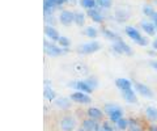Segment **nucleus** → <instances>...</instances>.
I'll return each instance as SVG.
<instances>
[{
    "label": "nucleus",
    "mask_w": 157,
    "mask_h": 131,
    "mask_svg": "<svg viewBox=\"0 0 157 131\" xmlns=\"http://www.w3.org/2000/svg\"><path fill=\"white\" fill-rule=\"evenodd\" d=\"M123 93V97L127 102H131V104H136L137 102V98H136V94L135 92L132 89H127V91H123L122 92Z\"/></svg>",
    "instance_id": "f8f14e48"
},
{
    "label": "nucleus",
    "mask_w": 157,
    "mask_h": 131,
    "mask_svg": "<svg viewBox=\"0 0 157 131\" xmlns=\"http://www.w3.org/2000/svg\"><path fill=\"white\" fill-rule=\"evenodd\" d=\"M52 2H54V3H55V4H56V6H62V4H63V3H64V2H67V0H52Z\"/></svg>",
    "instance_id": "2f4dec72"
},
{
    "label": "nucleus",
    "mask_w": 157,
    "mask_h": 131,
    "mask_svg": "<svg viewBox=\"0 0 157 131\" xmlns=\"http://www.w3.org/2000/svg\"><path fill=\"white\" fill-rule=\"evenodd\" d=\"M82 129L85 131H97L100 129V125H97L96 121H93V119H85L82 122Z\"/></svg>",
    "instance_id": "9b49d317"
},
{
    "label": "nucleus",
    "mask_w": 157,
    "mask_h": 131,
    "mask_svg": "<svg viewBox=\"0 0 157 131\" xmlns=\"http://www.w3.org/2000/svg\"><path fill=\"white\" fill-rule=\"evenodd\" d=\"M102 33H104V36L106 37V38H109V40H111V41H119L121 38L118 37L117 34L114 32H111V30H109V29H104V30H102Z\"/></svg>",
    "instance_id": "aec40b11"
},
{
    "label": "nucleus",
    "mask_w": 157,
    "mask_h": 131,
    "mask_svg": "<svg viewBox=\"0 0 157 131\" xmlns=\"http://www.w3.org/2000/svg\"><path fill=\"white\" fill-rule=\"evenodd\" d=\"M56 104H58V106H60V108H68V106H70V102H68L67 98H59L56 101Z\"/></svg>",
    "instance_id": "cd10ccee"
},
{
    "label": "nucleus",
    "mask_w": 157,
    "mask_h": 131,
    "mask_svg": "<svg viewBox=\"0 0 157 131\" xmlns=\"http://www.w3.org/2000/svg\"><path fill=\"white\" fill-rule=\"evenodd\" d=\"M127 125H128V121L124 119V118H121V119L117 122L118 129H121V130H126V129H127Z\"/></svg>",
    "instance_id": "393cba45"
},
{
    "label": "nucleus",
    "mask_w": 157,
    "mask_h": 131,
    "mask_svg": "<svg viewBox=\"0 0 157 131\" xmlns=\"http://www.w3.org/2000/svg\"><path fill=\"white\" fill-rule=\"evenodd\" d=\"M100 43L98 42H89V43H84L81 45L80 48L77 51H80L81 54H92V52H96L100 50Z\"/></svg>",
    "instance_id": "7ed1b4c3"
},
{
    "label": "nucleus",
    "mask_w": 157,
    "mask_h": 131,
    "mask_svg": "<svg viewBox=\"0 0 157 131\" xmlns=\"http://www.w3.org/2000/svg\"><path fill=\"white\" fill-rule=\"evenodd\" d=\"M75 125H76V122L72 117H64L62 119V123H60L63 131H72L75 129Z\"/></svg>",
    "instance_id": "1a4fd4ad"
},
{
    "label": "nucleus",
    "mask_w": 157,
    "mask_h": 131,
    "mask_svg": "<svg viewBox=\"0 0 157 131\" xmlns=\"http://www.w3.org/2000/svg\"><path fill=\"white\" fill-rule=\"evenodd\" d=\"M88 16H89L92 20L96 21V22H102L104 21V17H102L101 14L96 11V9H89V11H88Z\"/></svg>",
    "instance_id": "dca6fc26"
},
{
    "label": "nucleus",
    "mask_w": 157,
    "mask_h": 131,
    "mask_svg": "<svg viewBox=\"0 0 157 131\" xmlns=\"http://www.w3.org/2000/svg\"><path fill=\"white\" fill-rule=\"evenodd\" d=\"M58 42H59V45L63 46V47H68V46H70V40L66 38V37H60Z\"/></svg>",
    "instance_id": "c85d7f7f"
},
{
    "label": "nucleus",
    "mask_w": 157,
    "mask_h": 131,
    "mask_svg": "<svg viewBox=\"0 0 157 131\" xmlns=\"http://www.w3.org/2000/svg\"><path fill=\"white\" fill-rule=\"evenodd\" d=\"M135 89H136L137 93H140L144 97H148V98H152V97H153V92H152V89H149L148 87L144 85V84L135 83Z\"/></svg>",
    "instance_id": "6e6552de"
},
{
    "label": "nucleus",
    "mask_w": 157,
    "mask_h": 131,
    "mask_svg": "<svg viewBox=\"0 0 157 131\" xmlns=\"http://www.w3.org/2000/svg\"><path fill=\"white\" fill-rule=\"evenodd\" d=\"M85 33H86V36H88V37H90V38H96V37H97V30H96L94 28H92V26L86 28Z\"/></svg>",
    "instance_id": "a878e982"
},
{
    "label": "nucleus",
    "mask_w": 157,
    "mask_h": 131,
    "mask_svg": "<svg viewBox=\"0 0 157 131\" xmlns=\"http://www.w3.org/2000/svg\"><path fill=\"white\" fill-rule=\"evenodd\" d=\"M97 4L101 8H110L111 6V0H97Z\"/></svg>",
    "instance_id": "bb28decb"
},
{
    "label": "nucleus",
    "mask_w": 157,
    "mask_h": 131,
    "mask_svg": "<svg viewBox=\"0 0 157 131\" xmlns=\"http://www.w3.org/2000/svg\"><path fill=\"white\" fill-rule=\"evenodd\" d=\"M45 51L51 56H58V55H62L66 50H63V48L58 47V46H54V45H51V43L45 41Z\"/></svg>",
    "instance_id": "423d86ee"
},
{
    "label": "nucleus",
    "mask_w": 157,
    "mask_h": 131,
    "mask_svg": "<svg viewBox=\"0 0 157 131\" xmlns=\"http://www.w3.org/2000/svg\"><path fill=\"white\" fill-rule=\"evenodd\" d=\"M114 50L117 51V52H119V54H122V52H124V54H127V55H131L132 54V51H131V47L127 45V43L124 42V41H122V40H119V41H117L115 43H114Z\"/></svg>",
    "instance_id": "20e7f679"
},
{
    "label": "nucleus",
    "mask_w": 157,
    "mask_h": 131,
    "mask_svg": "<svg viewBox=\"0 0 157 131\" xmlns=\"http://www.w3.org/2000/svg\"><path fill=\"white\" fill-rule=\"evenodd\" d=\"M141 28H143V30L147 32V34H149V36H153L155 33H156V26H155V24H152V22H141Z\"/></svg>",
    "instance_id": "2eb2a0df"
},
{
    "label": "nucleus",
    "mask_w": 157,
    "mask_h": 131,
    "mask_svg": "<svg viewBox=\"0 0 157 131\" xmlns=\"http://www.w3.org/2000/svg\"><path fill=\"white\" fill-rule=\"evenodd\" d=\"M105 111H106V114L110 117V119L113 121V122H115V123L122 118V115H123L122 109L118 108V106L114 105V104H106L105 105Z\"/></svg>",
    "instance_id": "f257e3e1"
},
{
    "label": "nucleus",
    "mask_w": 157,
    "mask_h": 131,
    "mask_svg": "<svg viewBox=\"0 0 157 131\" xmlns=\"http://www.w3.org/2000/svg\"><path fill=\"white\" fill-rule=\"evenodd\" d=\"M71 100H73L75 102H78V104H89L92 101L90 97L86 93H84V92H75V93H72Z\"/></svg>",
    "instance_id": "39448f33"
},
{
    "label": "nucleus",
    "mask_w": 157,
    "mask_h": 131,
    "mask_svg": "<svg viewBox=\"0 0 157 131\" xmlns=\"http://www.w3.org/2000/svg\"><path fill=\"white\" fill-rule=\"evenodd\" d=\"M75 22L77 24V25H84V22H85L84 13H81V12L75 13Z\"/></svg>",
    "instance_id": "5701e85b"
},
{
    "label": "nucleus",
    "mask_w": 157,
    "mask_h": 131,
    "mask_svg": "<svg viewBox=\"0 0 157 131\" xmlns=\"http://www.w3.org/2000/svg\"><path fill=\"white\" fill-rule=\"evenodd\" d=\"M96 4H97V2H94V0H81V7L86 8L88 11H89V9H94Z\"/></svg>",
    "instance_id": "4be33fe9"
},
{
    "label": "nucleus",
    "mask_w": 157,
    "mask_h": 131,
    "mask_svg": "<svg viewBox=\"0 0 157 131\" xmlns=\"http://www.w3.org/2000/svg\"><path fill=\"white\" fill-rule=\"evenodd\" d=\"M115 84H117V87H118V88H119L122 92L127 91V89H132V88H131V81H128L127 79H117Z\"/></svg>",
    "instance_id": "ddd939ff"
},
{
    "label": "nucleus",
    "mask_w": 157,
    "mask_h": 131,
    "mask_svg": "<svg viewBox=\"0 0 157 131\" xmlns=\"http://www.w3.org/2000/svg\"><path fill=\"white\" fill-rule=\"evenodd\" d=\"M97 131H114V129L110 126V123H107V122H105L102 126H100V129H98Z\"/></svg>",
    "instance_id": "c756f323"
},
{
    "label": "nucleus",
    "mask_w": 157,
    "mask_h": 131,
    "mask_svg": "<svg viewBox=\"0 0 157 131\" xmlns=\"http://www.w3.org/2000/svg\"><path fill=\"white\" fill-rule=\"evenodd\" d=\"M149 64H151L152 67H153L155 70H157V60H152V62L149 63Z\"/></svg>",
    "instance_id": "473e14b6"
},
{
    "label": "nucleus",
    "mask_w": 157,
    "mask_h": 131,
    "mask_svg": "<svg viewBox=\"0 0 157 131\" xmlns=\"http://www.w3.org/2000/svg\"><path fill=\"white\" fill-rule=\"evenodd\" d=\"M71 85L75 87L78 92H84V93H90L93 91V88L86 83V81H76V83H72Z\"/></svg>",
    "instance_id": "9d476101"
},
{
    "label": "nucleus",
    "mask_w": 157,
    "mask_h": 131,
    "mask_svg": "<svg viewBox=\"0 0 157 131\" xmlns=\"http://www.w3.org/2000/svg\"><path fill=\"white\" fill-rule=\"evenodd\" d=\"M144 12L148 14V16L153 20V24H155V26H156V29H157V12L155 11L153 8H151V7H145L144 8Z\"/></svg>",
    "instance_id": "a211bd4d"
},
{
    "label": "nucleus",
    "mask_w": 157,
    "mask_h": 131,
    "mask_svg": "<svg viewBox=\"0 0 157 131\" xmlns=\"http://www.w3.org/2000/svg\"><path fill=\"white\" fill-rule=\"evenodd\" d=\"M88 115L93 119H100L102 117V113H101V110L97 108H89L88 109Z\"/></svg>",
    "instance_id": "6ab92c4d"
},
{
    "label": "nucleus",
    "mask_w": 157,
    "mask_h": 131,
    "mask_svg": "<svg viewBox=\"0 0 157 131\" xmlns=\"http://www.w3.org/2000/svg\"><path fill=\"white\" fill-rule=\"evenodd\" d=\"M151 131H157V127H156V126H152V127H151Z\"/></svg>",
    "instance_id": "f704fd0d"
},
{
    "label": "nucleus",
    "mask_w": 157,
    "mask_h": 131,
    "mask_svg": "<svg viewBox=\"0 0 157 131\" xmlns=\"http://www.w3.org/2000/svg\"><path fill=\"white\" fill-rule=\"evenodd\" d=\"M147 117L152 121H157V109L152 108V106H148V108H147Z\"/></svg>",
    "instance_id": "412c9836"
},
{
    "label": "nucleus",
    "mask_w": 157,
    "mask_h": 131,
    "mask_svg": "<svg viewBox=\"0 0 157 131\" xmlns=\"http://www.w3.org/2000/svg\"><path fill=\"white\" fill-rule=\"evenodd\" d=\"M56 4L52 2V0H45V13L46 16H50V14L52 13V11L55 9Z\"/></svg>",
    "instance_id": "f3484780"
},
{
    "label": "nucleus",
    "mask_w": 157,
    "mask_h": 131,
    "mask_svg": "<svg viewBox=\"0 0 157 131\" xmlns=\"http://www.w3.org/2000/svg\"><path fill=\"white\" fill-rule=\"evenodd\" d=\"M45 97L50 101H52L54 98H55V92H54L48 85H46V88H45Z\"/></svg>",
    "instance_id": "b1692460"
},
{
    "label": "nucleus",
    "mask_w": 157,
    "mask_h": 131,
    "mask_svg": "<svg viewBox=\"0 0 157 131\" xmlns=\"http://www.w3.org/2000/svg\"><path fill=\"white\" fill-rule=\"evenodd\" d=\"M59 20L63 25H70L71 22L75 21V13H72L71 11H63L59 16Z\"/></svg>",
    "instance_id": "0eeeda50"
},
{
    "label": "nucleus",
    "mask_w": 157,
    "mask_h": 131,
    "mask_svg": "<svg viewBox=\"0 0 157 131\" xmlns=\"http://www.w3.org/2000/svg\"><path fill=\"white\" fill-rule=\"evenodd\" d=\"M126 33H127V36H128L132 41H135L137 43V45H141V46H147V45H148V40L144 38L143 36H140V33L137 32L135 28L127 26L126 28Z\"/></svg>",
    "instance_id": "f03ea898"
},
{
    "label": "nucleus",
    "mask_w": 157,
    "mask_h": 131,
    "mask_svg": "<svg viewBox=\"0 0 157 131\" xmlns=\"http://www.w3.org/2000/svg\"><path fill=\"white\" fill-rule=\"evenodd\" d=\"M153 48H155V50H157V38H156L155 42H153Z\"/></svg>",
    "instance_id": "72a5a7b5"
},
{
    "label": "nucleus",
    "mask_w": 157,
    "mask_h": 131,
    "mask_svg": "<svg viewBox=\"0 0 157 131\" xmlns=\"http://www.w3.org/2000/svg\"><path fill=\"white\" fill-rule=\"evenodd\" d=\"M85 81H86V83H88V84H89V85L92 87L93 89H94L96 87H97V80L94 79V77H90V79H88V80H85Z\"/></svg>",
    "instance_id": "7c9ffc66"
},
{
    "label": "nucleus",
    "mask_w": 157,
    "mask_h": 131,
    "mask_svg": "<svg viewBox=\"0 0 157 131\" xmlns=\"http://www.w3.org/2000/svg\"><path fill=\"white\" fill-rule=\"evenodd\" d=\"M45 33H46V36H47L48 38H51L52 41H59V38H60L59 33H58L52 26H46Z\"/></svg>",
    "instance_id": "4468645a"
}]
</instances>
